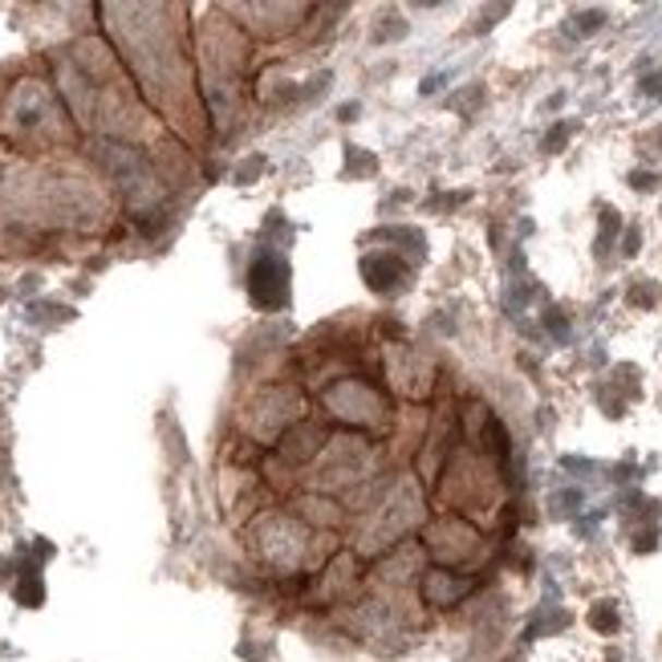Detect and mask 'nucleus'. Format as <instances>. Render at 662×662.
<instances>
[{"mask_svg": "<svg viewBox=\"0 0 662 662\" xmlns=\"http://www.w3.org/2000/svg\"><path fill=\"white\" fill-rule=\"evenodd\" d=\"M593 626H598V630H618V614H614V605H598V610H593Z\"/></svg>", "mask_w": 662, "mask_h": 662, "instance_id": "1", "label": "nucleus"}]
</instances>
